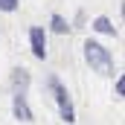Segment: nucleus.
<instances>
[{
    "label": "nucleus",
    "instance_id": "1",
    "mask_svg": "<svg viewBox=\"0 0 125 125\" xmlns=\"http://www.w3.org/2000/svg\"><path fill=\"white\" fill-rule=\"evenodd\" d=\"M84 58L93 67L96 73H114V58H111V50L102 47L99 41H84Z\"/></svg>",
    "mask_w": 125,
    "mask_h": 125
},
{
    "label": "nucleus",
    "instance_id": "2",
    "mask_svg": "<svg viewBox=\"0 0 125 125\" xmlns=\"http://www.w3.org/2000/svg\"><path fill=\"white\" fill-rule=\"evenodd\" d=\"M50 87H52V93H55V105H58L61 119L67 125H73L76 122V111H73V99H70V93H67V87H64L55 76H50Z\"/></svg>",
    "mask_w": 125,
    "mask_h": 125
},
{
    "label": "nucleus",
    "instance_id": "3",
    "mask_svg": "<svg viewBox=\"0 0 125 125\" xmlns=\"http://www.w3.org/2000/svg\"><path fill=\"white\" fill-rule=\"evenodd\" d=\"M29 47L38 61L47 58V32H44V26H29Z\"/></svg>",
    "mask_w": 125,
    "mask_h": 125
},
{
    "label": "nucleus",
    "instance_id": "4",
    "mask_svg": "<svg viewBox=\"0 0 125 125\" xmlns=\"http://www.w3.org/2000/svg\"><path fill=\"white\" fill-rule=\"evenodd\" d=\"M12 114L21 122H32V111H29V102H26V93H15L12 96Z\"/></svg>",
    "mask_w": 125,
    "mask_h": 125
},
{
    "label": "nucleus",
    "instance_id": "5",
    "mask_svg": "<svg viewBox=\"0 0 125 125\" xmlns=\"http://www.w3.org/2000/svg\"><path fill=\"white\" fill-rule=\"evenodd\" d=\"M12 84H15V93H26V87H29V73H26L23 67L12 70Z\"/></svg>",
    "mask_w": 125,
    "mask_h": 125
},
{
    "label": "nucleus",
    "instance_id": "6",
    "mask_svg": "<svg viewBox=\"0 0 125 125\" xmlns=\"http://www.w3.org/2000/svg\"><path fill=\"white\" fill-rule=\"evenodd\" d=\"M93 32H99V35H116V26H114V21L108 15H99L93 21Z\"/></svg>",
    "mask_w": 125,
    "mask_h": 125
},
{
    "label": "nucleus",
    "instance_id": "7",
    "mask_svg": "<svg viewBox=\"0 0 125 125\" xmlns=\"http://www.w3.org/2000/svg\"><path fill=\"white\" fill-rule=\"evenodd\" d=\"M50 29L55 32V35H67V32H70V23L64 21L61 15H52V18H50Z\"/></svg>",
    "mask_w": 125,
    "mask_h": 125
},
{
    "label": "nucleus",
    "instance_id": "8",
    "mask_svg": "<svg viewBox=\"0 0 125 125\" xmlns=\"http://www.w3.org/2000/svg\"><path fill=\"white\" fill-rule=\"evenodd\" d=\"M18 9V0H0V12H15Z\"/></svg>",
    "mask_w": 125,
    "mask_h": 125
},
{
    "label": "nucleus",
    "instance_id": "9",
    "mask_svg": "<svg viewBox=\"0 0 125 125\" xmlns=\"http://www.w3.org/2000/svg\"><path fill=\"white\" fill-rule=\"evenodd\" d=\"M114 90H116V96L125 93V76H116V87H114Z\"/></svg>",
    "mask_w": 125,
    "mask_h": 125
}]
</instances>
